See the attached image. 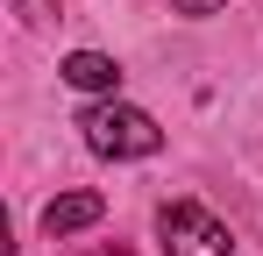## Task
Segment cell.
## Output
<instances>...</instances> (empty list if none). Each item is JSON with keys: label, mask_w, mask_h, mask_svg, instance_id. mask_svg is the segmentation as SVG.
Returning <instances> with one entry per match:
<instances>
[{"label": "cell", "mask_w": 263, "mask_h": 256, "mask_svg": "<svg viewBox=\"0 0 263 256\" xmlns=\"http://www.w3.org/2000/svg\"><path fill=\"white\" fill-rule=\"evenodd\" d=\"M79 128H86V142L100 150V157H157V150H164V128L149 121L142 107H121V100L92 107Z\"/></svg>", "instance_id": "obj_1"}, {"label": "cell", "mask_w": 263, "mask_h": 256, "mask_svg": "<svg viewBox=\"0 0 263 256\" xmlns=\"http://www.w3.org/2000/svg\"><path fill=\"white\" fill-rule=\"evenodd\" d=\"M157 235H164V256H228V228H220L206 207H192V199H171V207L157 213Z\"/></svg>", "instance_id": "obj_2"}, {"label": "cell", "mask_w": 263, "mask_h": 256, "mask_svg": "<svg viewBox=\"0 0 263 256\" xmlns=\"http://www.w3.org/2000/svg\"><path fill=\"white\" fill-rule=\"evenodd\" d=\"M92 221H107V199H100V192H57V199L43 207V235L64 242V235L92 228Z\"/></svg>", "instance_id": "obj_3"}, {"label": "cell", "mask_w": 263, "mask_h": 256, "mask_svg": "<svg viewBox=\"0 0 263 256\" xmlns=\"http://www.w3.org/2000/svg\"><path fill=\"white\" fill-rule=\"evenodd\" d=\"M57 71H64V85H79V93H114V85H121V64L100 57V50H71Z\"/></svg>", "instance_id": "obj_4"}, {"label": "cell", "mask_w": 263, "mask_h": 256, "mask_svg": "<svg viewBox=\"0 0 263 256\" xmlns=\"http://www.w3.org/2000/svg\"><path fill=\"white\" fill-rule=\"evenodd\" d=\"M178 14H214V7H228V0H171Z\"/></svg>", "instance_id": "obj_5"}]
</instances>
